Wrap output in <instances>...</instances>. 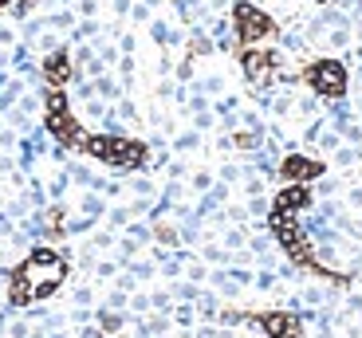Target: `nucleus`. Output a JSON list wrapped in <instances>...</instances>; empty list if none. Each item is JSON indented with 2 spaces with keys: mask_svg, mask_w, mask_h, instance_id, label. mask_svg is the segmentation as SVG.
<instances>
[{
  "mask_svg": "<svg viewBox=\"0 0 362 338\" xmlns=\"http://www.w3.org/2000/svg\"><path fill=\"white\" fill-rule=\"evenodd\" d=\"M67 275V264L59 256H55L52 248H36L32 256L24 260V264L12 272V284H8V299L16 303V307H28L32 299H44V295H52L55 287L64 284Z\"/></svg>",
  "mask_w": 362,
  "mask_h": 338,
  "instance_id": "1",
  "label": "nucleus"
},
{
  "mask_svg": "<svg viewBox=\"0 0 362 338\" xmlns=\"http://www.w3.org/2000/svg\"><path fill=\"white\" fill-rule=\"evenodd\" d=\"M90 157H99L107 165H118V169H138L146 162V146L134 142V138H115V134H90L83 138V146Z\"/></svg>",
  "mask_w": 362,
  "mask_h": 338,
  "instance_id": "2",
  "label": "nucleus"
},
{
  "mask_svg": "<svg viewBox=\"0 0 362 338\" xmlns=\"http://www.w3.org/2000/svg\"><path fill=\"white\" fill-rule=\"evenodd\" d=\"M44 119H47V130H52L64 146H83V130H79V122H75V114H71V107H67V95L59 91V87H52L47 91V99H44Z\"/></svg>",
  "mask_w": 362,
  "mask_h": 338,
  "instance_id": "3",
  "label": "nucleus"
},
{
  "mask_svg": "<svg viewBox=\"0 0 362 338\" xmlns=\"http://www.w3.org/2000/svg\"><path fill=\"white\" fill-rule=\"evenodd\" d=\"M233 24H236V40H240V47H256L260 40L276 36V20H272L268 12H260L256 4H248V0H240V4L233 8Z\"/></svg>",
  "mask_w": 362,
  "mask_h": 338,
  "instance_id": "4",
  "label": "nucleus"
},
{
  "mask_svg": "<svg viewBox=\"0 0 362 338\" xmlns=\"http://www.w3.org/2000/svg\"><path fill=\"white\" fill-rule=\"evenodd\" d=\"M303 83H308L315 95L323 99H343L346 95V67L339 59H315V64L303 71Z\"/></svg>",
  "mask_w": 362,
  "mask_h": 338,
  "instance_id": "5",
  "label": "nucleus"
},
{
  "mask_svg": "<svg viewBox=\"0 0 362 338\" xmlns=\"http://www.w3.org/2000/svg\"><path fill=\"white\" fill-rule=\"evenodd\" d=\"M240 67H245L252 87H272L276 75H280V55L264 52V47H245V52H240Z\"/></svg>",
  "mask_w": 362,
  "mask_h": 338,
  "instance_id": "6",
  "label": "nucleus"
},
{
  "mask_svg": "<svg viewBox=\"0 0 362 338\" xmlns=\"http://www.w3.org/2000/svg\"><path fill=\"white\" fill-rule=\"evenodd\" d=\"M260 327L268 338H299V319L296 315H284V311L260 315Z\"/></svg>",
  "mask_w": 362,
  "mask_h": 338,
  "instance_id": "7",
  "label": "nucleus"
},
{
  "mask_svg": "<svg viewBox=\"0 0 362 338\" xmlns=\"http://www.w3.org/2000/svg\"><path fill=\"white\" fill-rule=\"evenodd\" d=\"M319 174H323V165H319V162H311V157H288V162H284V177H288V181H299V185H303V181H311V177H319Z\"/></svg>",
  "mask_w": 362,
  "mask_h": 338,
  "instance_id": "8",
  "label": "nucleus"
},
{
  "mask_svg": "<svg viewBox=\"0 0 362 338\" xmlns=\"http://www.w3.org/2000/svg\"><path fill=\"white\" fill-rule=\"evenodd\" d=\"M67 75H71V59H67V52H52L44 59V79L52 83V87H64Z\"/></svg>",
  "mask_w": 362,
  "mask_h": 338,
  "instance_id": "9",
  "label": "nucleus"
},
{
  "mask_svg": "<svg viewBox=\"0 0 362 338\" xmlns=\"http://www.w3.org/2000/svg\"><path fill=\"white\" fill-rule=\"evenodd\" d=\"M308 201H311V193L303 189V185H291V189H284L280 197H276V205H272V209H276V212H291V217H296V212L303 209Z\"/></svg>",
  "mask_w": 362,
  "mask_h": 338,
  "instance_id": "10",
  "label": "nucleus"
},
{
  "mask_svg": "<svg viewBox=\"0 0 362 338\" xmlns=\"http://www.w3.org/2000/svg\"><path fill=\"white\" fill-rule=\"evenodd\" d=\"M8 4H12V0H0V8H8Z\"/></svg>",
  "mask_w": 362,
  "mask_h": 338,
  "instance_id": "11",
  "label": "nucleus"
}]
</instances>
